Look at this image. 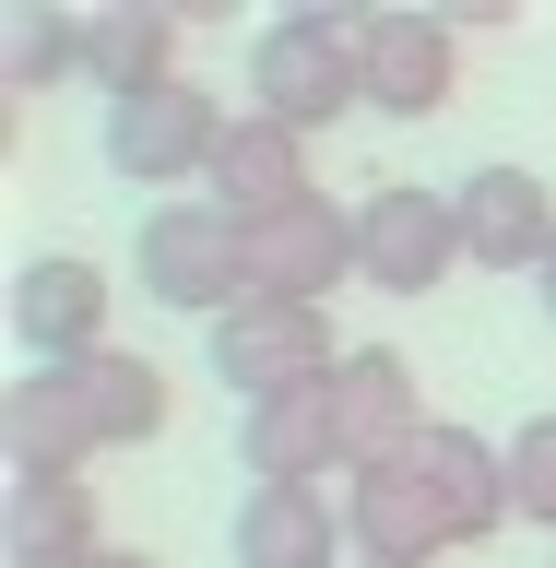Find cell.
I'll list each match as a JSON object with an SVG mask.
<instances>
[{
	"label": "cell",
	"mask_w": 556,
	"mask_h": 568,
	"mask_svg": "<svg viewBox=\"0 0 556 568\" xmlns=\"http://www.w3.org/2000/svg\"><path fill=\"white\" fill-rule=\"evenodd\" d=\"M225 106L178 71V83H154V95H119L107 106V166L131 178V190H166V202H190V178H213V154H225Z\"/></svg>",
	"instance_id": "obj_4"
},
{
	"label": "cell",
	"mask_w": 556,
	"mask_h": 568,
	"mask_svg": "<svg viewBox=\"0 0 556 568\" xmlns=\"http://www.w3.org/2000/svg\"><path fill=\"white\" fill-rule=\"evenodd\" d=\"M71 379H83V403H95V438L107 450H142V438H154V426H166V367H154V355H83V367H71Z\"/></svg>",
	"instance_id": "obj_19"
},
{
	"label": "cell",
	"mask_w": 556,
	"mask_h": 568,
	"mask_svg": "<svg viewBox=\"0 0 556 568\" xmlns=\"http://www.w3.org/2000/svg\"><path fill=\"white\" fill-rule=\"evenodd\" d=\"M533 296H545V332H556V261H545V273H533Z\"/></svg>",
	"instance_id": "obj_23"
},
{
	"label": "cell",
	"mask_w": 556,
	"mask_h": 568,
	"mask_svg": "<svg viewBox=\"0 0 556 568\" xmlns=\"http://www.w3.org/2000/svg\"><path fill=\"white\" fill-rule=\"evenodd\" d=\"M237 568H344V497H320V486H249L237 497Z\"/></svg>",
	"instance_id": "obj_15"
},
{
	"label": "cell",
	"mask_w": 556,
	"mask_h": 568,
	"mask_svg": "<svg viewBox=\"0 0 556 568\" xmlns=\"http://www.w3.org/2000/svg\"><path fill=\"white\" fill-rule=\"evenodd\" d=\"M95 568H154V557H142V545H107V557H95Z\"/></svg>",
	"instance_id": "obj_22"
},
{
	"label": "cell",
	"mask_w": 556,
	"mask_h": 568,
	"mask_svg": "<svg viewBox=\"0 0 556 568\" xmlns=\"http://www.w3.org/2000/svg\"><path fill=\"white\" fill-rule=\"evenodd\" d=\"M451 95H462L451 12H367V106H391V119H438Z\"/></svg>",
	"instance_id": "obj_11"
},
{
	"label": "cell",
	"mask_w": 556,
	"mask_h": 568,
	"mask_svg": "<svg viewBox=\"0 0 556 568\" xmlns=\"http://www.w3.org/2000/svg\"><path fill=\"white\" fill-rule=\"evenodd\" d=\"M462 213V261H486V273H545L556 261V190L533 166H474L451 190Z\"/></svg>",
	"instance_id": "obj_9"
},
{
	"label": "cell",
	"mask_w": 556,
	"mask_h": 568,
	"mask_svg": "<svg viewBox=\"0 0 556 568\" xmlns=\"http://www.w3.org/2000/svg\"><path fill=\"white\" fill-rule=\"evenodd\" d=\"M509 497H522V521L556 532V415H533L522 438H509Z\"/></svg>",
	"instance_id": "obj_21"
},
{
	"label": "cell",
	"mask_w": 556,
	"mask_h": 568,
	"mask_svg": "<svg viewBox=\"0 0 556 568\" xmlns=\"http://www.w3.org/2000/svg\"><path fill=\"white\" fill-rule=\"evenodd\" d=\"M202 190L237 213V225H261V213H284V202H309V131H284V119H261V106H249L237 131H225V154H213Z\"/></svg>",
	"instance_id": "obj_18"
},
{
	"label": "cell",
	"mask_w": 556,
	"mask_h": 568,
	"mask_svg": "<svg viewBox=\"0 0 556 568\" xmlns=\"http://www.w3.org/2000/svg\"><path fill=\"white\" fill-rule=\"evenodd\" d=\"M332 426H344V474H380V462H403L438 415L415 403V367L391 344H355L344 379H332Z\"/></svg>",
	"instance_id": "obj_10"
},
{
	"label": "cell",
	"mask_w": 556,
	"mask_h": 568,
	"mask_svg": "<svg viewBox=\"0 0 556 568\" xmlns=\"http://www.w3.org/2000/svg\"><path fill=\"white\" fill-rule=\"evenodd\" d=\"M249 95L284 131H332L344 106H367V12L344 0H296L249 36Z\"/></svg>",
	"instance_id": "obj_1"
},
{
	"label": "cell",
	"mask_w": 556,
	"mask_h": 568,
	"mask_svg": "<svg viewBox=\"0 0 556 568\" xmlns=\"http://www.w3.org/2000/svg\"><path fill=\"white\" fill-rule=\"evenodd\" d=\"M237 462H249V486H320V462H344L332 379L284 390V403H249V415H237Z\"/></svg>",
	"instance_id": "obj_16"
},
{
	"label": "cell",
	"mask_w": 556,
	"mask_h": 568,
	"mask_svg": "<svg viewBox=\"0 0 556 568\" xmlns=\"http://www.w3.org/2000/svg\"><path fill=\"white\" fill-rule=\"evenodd\" d=\"M60 71H83V12H60V0H24V12L0 24V83H12V95H48Z\"/></svg>",
	"instance_id": "obj_20"
},
{
	"label": "cell",
	"mask_w": 556,
	"mask_h": 568,
	"mask_svg": "<svg viewBox=\"0 0 556 568\" xmlns=\"http://www.w3.org/2000/svg\"><path fill=\"white\" fill-rule=\"evenodd\" d=\"M344 532H355V568H438L462 545L438 486L415 462H380V474H344Z\"/></svg>",
	"instance_id": "obj_7"
},
{
	"label": "cell",
	"mask_w": 556,
	"mask_h": 568,
	"mask_svg": "<svg viewBox=\"0 0 556 568\" xmlns=\"http://www.w3.org/2000/svg\"><path fill=\"white\" fill-rule=\"evenodd\" d=\"M462 261V213L451 190H415V178H391L355 202V284H380V296H426V284H451Z\"/></svg>",
	"instance_id": "obj_5"
},
{
	"label": "cell",
	"mask_w": 556,
	"mask_h": 568,
	"mask_svg": "<svg viewBox=\"0 0 556 568\" xmlns=\"http://www.w3.org/2000/svg\"><path fill=\"white\" fill-rule=\"evenodd\" d=\"M12 344H24V367H83V355H107V273L71 261V248L24 261V273H12Z\"/></svg>",
	"instance_id": "obj_8"
},
{
	"label": "cell",
	"mask_w": 556,
	"mask_h": 568,
	"mask_svg": "<svg viewBox=\"0 0 556 568\" xmlns=\"http://www.w3.org/2000/svg\"><path fill=\"white\" fill-rule=\"evenodd\" d=\"M131 284L154 296V308H190L213 332L225 308H249V248H237V213L213 202V190H190V202H154L131 237Z\"/></svg>",
	"instance_id": "obj_2"
},
{
	"label": "cell",
	"mask_w": 556,
	"mask_h": 568,
	"mask_svg": "<svg viewBox=\"0 0 556 568\" xmlns=\"http://www.w3.org/2000/svg\"><path fill=\"white\" fill-rule=\"evenodd\" d=\"M202 344H213V379L237 390V415H249V403H284V390L344 379V355H355V344H332V320H320V308H284V296L225 308Z\"/></svg>",
	"instance_id": "obj_3"
},
{
	"label": "cell",
	"mask_w": 556,
	"mask_h": 568,
	"mask_svg": "<svg viewBox=\"0 0 556 568\" xmlns=\"http://www.w3.org/2000/svg\"><path fill=\"white\" fill-rule=\"evenodd\" d=\"M237 248H249V296L320 308V296L355 273V213L309 190V202H284V213H261V225H237Z\"/></svg>",
	"instance_id": "obj_6"
},
{
	"label": "cell",
	"mask_w": 556,
	"mask_h": 568,
	"mask_svg": "<svg viewBox=\"0 0 556 568\" xmlns=\"http://www.w3.org/2000/svg\"><path fill=\"white\" fill-rule=\"evenodd\" d=\"M403 462L438 486V509H451L462 545H497V532L522 521V497H509V450H497V438H474V426H426Z\"/></svg>",
	"instance_id": "obj_14"
},
{
	"label": "cell",
	"mask_w": 556,
	"mask_h": 568,
	"mask_svg": "<svg viewBox=\"0 0 556 568\" xmlns=\"http://www.w3.org/2000/svg\"><path fill=\"white\" fill-rule=\"evenodd\" d=\"M0 450H12V474H83V462L107 450L83 379H71V367H24V379L0 390Z\"/></svg>",
	"instance_id": "obj_13"
},
{
	"label": "cell",
	"mask_w": 556,
	"mask_h": 568,
	"mask_svg": "<svg viewBox=\"0 0 556 568\" xmlns=\"http://www.w3.org/2000/svg\"><path fill=\"white\" fill-rule=\"evenodd\" d=\"M95 557H107L95 486L83 474H12V497H0V568H95Z\"/></svg>",
	"instance_id": "obj_12"
},
{
	"label": "cell",
	"mask_w": 556,
	"mask_h": 568,
	"mask_svg": "<svg viewBox=\"0 0 556 568\" xmlns=\"http://www.w3.org/2000/svg\"><path fill=\"white\" fill-rule=\"evenodd\" d=\"M83 83H95L107 106L178 83V12L166 0H107V12H83Z\"/></svg>",
	"instance_id": "obj_17"
}]
</instances>
